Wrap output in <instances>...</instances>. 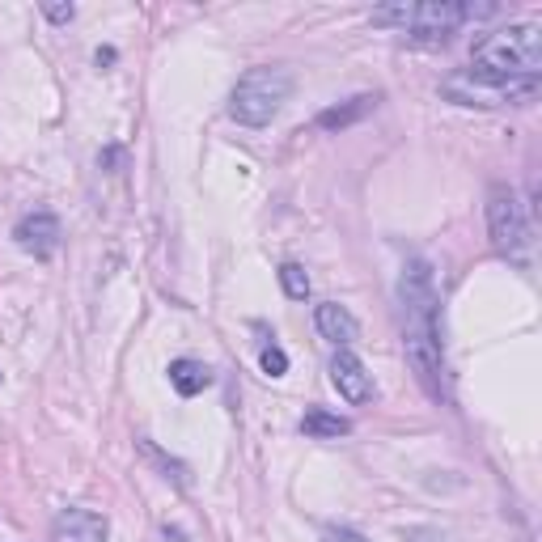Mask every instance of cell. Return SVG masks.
<instances>
[{
	"mask_svg": "<svg viewBox=\"0 0 542 542\" xmlns=\"http://www.w3.org/2000/svg\"><path fill=\"white\" fill-rule=\"evenodd\" d=\"M487 229H492V246L500 255H521L530 242V229L521 221V204L513 187H492V200H487Z\"/></svg>",
	"mask_w": 542,
	"mask_h": 542,
	"instance_id": "8992f818",
	"label": "cell"
},
{
	"mask_svg": "<svg viewBox=\"0 0 542 542\" xmlns=\"http://www.w3.org/2000/svg\"><path fill=\"white\" fill-rule=\"evenodd\" d=\"M331 382L348 403H369L373 399V373L360 365V356H352L348 348H339L331 360Z\"/></svg>",
	"mask_w": 542,
	"mask_h": 542,
	"instance_id": "52a82bcc",
	"label": "cell"
},
{
	"mask_svg": "<svg viewBox=\"0 0 542 542\" xmlns=\"http://www.w3.org/2000/svg\"><path fill=\"white\" fill-rule=\"evenodd\" d=\"M496 17V5H449V0H424V5H390L377 9V26H399L415 43H445L462 22Z\"/></svg>",
	"mask_w": 542,
	"mask_h": 542,
	"instance_id": "3957f363",
	"label": "cell"
},
{
	"mask_svg": "<svg viewBox=\"0 0 542 542\" xmlns=\"http://www.w3.org/2000/svg\"><path fill=\"white\" fill-rule=\"evenodd\" d=\"M322 542H365V538H360L356 530H327V538H322Z\"/></svg>",
	"mask_w": 542,
	"mask_h": 542,
	"instance_id": "2e32d148",
	"label": "cell"
},
{
	"mask_svg": "<svg viewBox=\"0 0 542 542\" xmlns=\"http://www.w3.org/2000/svg\"><path fill=\"white\" fill-rule=\"evenodd\" d=\"M403 343L407 360L415 365V377L424 382L432 399L445 394V360H441V339H437V288H432V271L415 259L403 276Z\"/></svg>",
	"mask_w": 542,
	"mask_h": 542,
	"instance_id": "6da1fadb",
	"label": "cell"
},
{
	"mask_svg": "<svg viewBox=\"0 0 542 542\" xmlns=\"http://www.w3.org/2000/svg\"><path fill=\"white\" fill-rule=\"evenodd\" d=\"M314 322H318L322 339H331L335 348H352V343H356V335H360L356 318H352L348 310H343V305H335V301L318 305V310H314Z\"/></svg>",
	"mask_w": 542,
	"mask_h": 542,
	"instance_id": "30bf717a",
	"label": "cell"
},
{
	"mask_svg": "<svg viewBox=\"0 0 542 542\" xmlns=\"http://www.w3.org/2000/svg\"><path fill=\"white\" fill-rule=\"evenodd\" d=\"M301 432H305V437H348L352 420H343V415H331V411H305Z\"/></svg>",
	"mask_w": 542,
	"mask_h": 542,
	"instance_id": "4fadbf2b",
	"label": "cell"
},
{
	"mask_svg": "<svg viewBox=\"0 0 542 542\" xmlns=\"http://www.w3.org/2000/svg\"><path fill=\"white\" fill-rule=\"evenodd\" d=\"M280 284H284V293L293 297V301H305V297H310V276H305L297 263H284V267H280Z\"/></svg>",
	"mask_w": 542,
	"mask_h": 542,
	"instance_id": "5bb4252c",
	"label": "cell"
},
{
	"mask_svg": "<svg viewBox=\"0 0 542 542\" xmlns=\"http://www.w3.org/2000/svg\"><path fill=\"white\" fill-rule=\"evenodd\" d=\"M377 106V98L373 94H360V98H352L348 106H331V111H322L318 115V128L322 132H339V128H352V123H360L369 111Z\"/></svg>",
	"mask_w": 542,
	"mask_h": 542,
	"instance_id": "7c38bea8",
	"label": "cell"
},
{
	"mask_svg": "<svg viewBox=\"0 0 542 542\" xmlns=\"http://www.w3.org/2000/svg\"><path fill=\"white\" fill-rule=\"evenodd\" d=\"M259 365H263L267 377H280V373H288V356H284V348H276V343H267V348L259 352Z\"/></svg>",
	"mask_w": 542,
	"mask_h": 542,
	"instance_id": "9a60e30c",
	"label": "cell"
},
{
	"mask_svg": "<svg viewBox=\"0 0 542 542\" xmlns=\"http://www.w3.org/2000/svg\"><path fill=\"white\" fill-rule=\"evenodd\" d=\"M293 94V72L288 68H250L246 77L233 85L229 115L246 123V128H267L280 115V106Z\"/></svg>",
	"mask_w": 542,
	"mask_h": 542,
	"instance_id": "277c9868",
	"label": "cell"
},
{
	"mask_svg": "<svg viewBox=\"0 0 542 542\" xmlns=\"http://www.w3.org/2000/svg\"><path fill=\"white\" fill-rule=\"evenodd\" d=\"M441 89L458 106H517L538 94V81H504V77H487L479 68H458L449 72Z\"/></svg>",
	"mask_w": 542,
	"mask_h": 542,
	"instance_id": "5b68a950",
	"label": "cell"
},
{
	"mask_svg": "<svg viewBox=\"0 0 542 542\" xmlns=\"http://www.w3.org/2000/svg\"><path fill=\"white\" fill-rule=\"evenodd\" d=\"M56 542H106V517L94 509H64L51 526Z\"/></svg>",
	"mask_w": 542,
	"mask_h": 542,
	"instance_id": "9c48e42d",
	"label": "cell"
},
{
	"mask_svg": "<svg viewBox=\"0 0 542 542\" xmlns=\"http://www.w3.org/2000/svg\"><path fill=\"white\" fill-rule=\"evenodd\" d=\"M13 238H17L22 250H30V255L47 259V255H56V246H60V221L51 212H30V216L17 221Z\"/></svg>",
	"mask_w": 542,
	"mask_h": 542,
	"instance_id": "ba28073f",
	"label": "cell"
},
{
	"mask_svg": "<svg viewBox=\"0 0 542 542\" xmlns=\"http://www.w3.org/2000/svg\"><path fill=\"white\" fill-rule=\"evenodd\" d=\"M51 22H72V5H47Z\"/></svg>",
	"mask_w": 542,
	"mask_h": 542,
	"instance_id": "e0dca14e",
	"label": "cell"
},
{
	"mask_svg": "<svg viewBox=\"0 0 542 542\" xmlns=\"http://www.w3.org/2000/svg\"><path fill=\"white\" fill-rule=\"evenodd\" d=\"M170 382H174V390L183 394V399H195V394H204L208 386H212V369L208 365H200V360H174L170 365Z\"/></svg>",
	"mask_w": 542,
	"mask_h": 542,
	"instance_id": "8fae6325",
	"label": "cell"
},
{
	"mask_svg": "<svg viewBox=\"0 0 542 542\" xmlns=\"http://www.w3.org/2000/svg\"><path fill=\"white\" fill-rule=\"evenodd\" d=\"M471 68L504 81H538L542 72V30L534 22H517L500 34H487L475 43Z\"/></svg>",
	"mask_w": 542,
	"mask_h": 542,
	"instance_id": "7a4b0ae2",
	"label": "cell"
}]
</instances>
